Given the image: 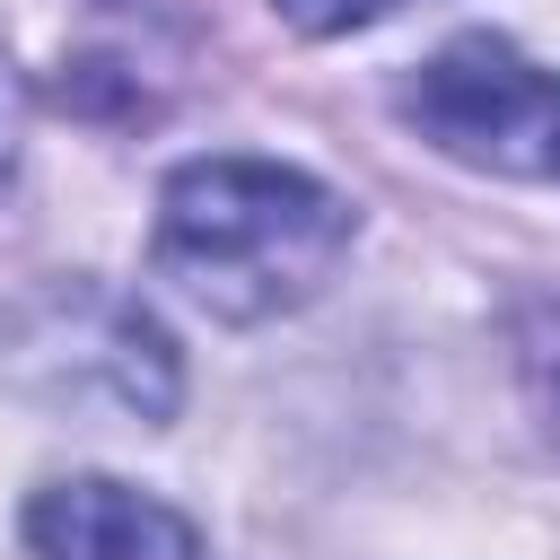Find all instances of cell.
<instances>
[{"instance_id":"1","label":"cell","mask_w":560,"mask_h":560,"mask_svg":"<svg viewBox=\"0 0 560 560\" xmlns=\"http://www.w3.org/2000/svg\"><path fill=\"white\" fill-rule=\"evenodd\" d=\"M350 201L280 158H192L158 192L149 262L219 324H262L332 280L350 254Z\"/></svg>"},{"instance_id":"2","label":"cell","mask_w":560,"mask_h":560,"mask_svg":"<svg viewBox=\"0 0 560 560\" xmlns=\"http://www.w3.org/2000/svg\"><path fill=\"white\" fill-rule=\"evenodd\" d=\"M9 368L26 394L44 402H105L140 429H158L175 411V341L114 289L61 280L44 289L18 324H9Z\"/></svg>"},{"instance_id":"3","label":"cell","mask_w":560,"mask_h":560,"mask_svg":"<svg viewBox=\"0 0 560 560\" xmlns=\"http://www.w3.org/2000/svg\"><path fill=\"white\" fill-rule=\"evenodd\" d=\"M402 122L490 175H560V79L508 35H455L402 79Z\"/></svg>"},{"instance_id":"4","label":"cell","mask_w":560,"mask_h":560,"mask_svg":"<svg viewBox=\"0 0 560 560\" xmlns=\"http://www.w3.org/2000/svg\"><path fill=\"white\" fill-rule=\"evenodd\" d=\"M35 560H201V534L131 481H52L26 508Z\"/></svg>"},{"instance_id":"5","label":"cell","mask_w":560,"mask_h":560,"mask_svg":"<svg viewBox=\"0 0 560 560\" xmlns=\"http://www.w3.org/2000/svg\"><path fill=\"white\" fill-rule=\"evenodd\" d=\"M402 0H280V18L298 26V35H350V26H376V18H394Z\"/></svg>"},{"instance_id":"6","label":"cell","mask_w":560,"mask_h":560,"mask_svg":"<svg viewBox=\"0 0 560 560\" xmlns=\"http://www.w3.org/2000/svg\"><path fill=\"white\" fill-rule=\"evenodd\" d=\"M18 149H26V79H18V61L0 52V184L18 175Z\"/></svg>"},{"instance_id":"7","label":"cell","mask_w":560,"mask_h":560,"mask_svg":"<svg viewBox=\"0 0 560 560\" xmlns=\"http://www.w3.org/2000/svg\"><path fill=\"white\" fill-rule=\"evenodd\" d=\"M534 368H542V376H560V359H551V350H534ZM551 411H560V385H551Z\"/></svg>"}]
</instances>
